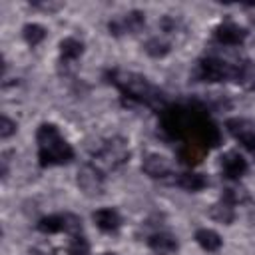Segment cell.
<instances>
[{
  "label": "cell",
  "mask_w": 255,
  "mask_h": 255,
  "mask_svg": "<svg viewBox=\"0 0 255 255\" xmlns=\"http://www.w3.org/2000/svg\"><path fill=\"white\" fill-rule=\"evenodd\" d=\"M102 255H118V253H102Z\"/></svg>",
  "instance_id": "cell-25"
},
{
  "label": "cell",
  "mask_w": 255,
  "mask_h": 255,
  "mask_svg": "<svg viewBox=\"0 0 255 255\" xmlns=\"http://www.w3.org/2000/svg\"><path fill=\"white\" fill-rule=\"evenodd\" d=\"M36 229L44 235H54V233H70V235H76V233H82V219L70 211L66 213H52V215H46L42 219H38L36 223Z\"/></svg>",
  "instance_id": "cell-5"
},
{
  "label": "cell",
  "mask_w": 255,
  "mask_h": 255,
  "mask_svg": "<svg viewBox=\"0 0 255 255\" xmlns=\"http://www.w3.org/2000/svg\"><path fill=\"white\" fill-rule=\"evenodd\" d=\"M141 171H143L147 177H151V179H161V181H165L169 175H173L169 159L163 157V155H159V153H147V155L143 157V161H141Z\"/></svg>",
  "instance_id": "cell-10"
},
{
  "label": "cell",
  "mask_w": 255,
  "mask_h": 255,
  "mask_svg": "<svg viewBox=\"0 0 255 255\" xmlns=\"http://www.w3.org/2000/svg\"><path fill=\"white\" fill-rule=\"evenodd\" d=\"M207 153V149L199 147V145H193V143H183L177 151V157H179V163L187 165V167H193L201 161V157Z\"/></svg>",
  "instance_id": "cell-18"
},
{
  "label": "cell",
  "mask_w": 255,
  "mask_h": 255,
  "mask_svg": "<svg viewBox=\"0 0 255 255\" xmlns=\"http://www.w3.org/2000/svg\"><path fill=\"white\" fill-rule=\"evenodd\" d=\"M219 167H221V175L225 179H229V181H239L247 173V169H249L247 159L239 151H235V149H231V151L221 155Z\"/></svg>",
  "instance_id": "cell-8"
},
{
  "label": "cell",
  "mask_w": 255,
  "mask_h": 255,
  "mask_svg": "<svg viewBox=\"0 0 255 255\" xmlns=\"http://www.w3.org/2000/svg\"><path fill=\"white\" fill-rule=\"evenodd\" d=\"M143 24H145V14L139 10H131V12L124 14L120 20H112L108 24V28H110V34L120 36L124 32H137Z\"/></svg>",
  "instance_id": "cell-11"
},
{
  "label": "cell",
  "mask_w": 255,
  "mask_h": 255,
  "mask_svg": "<svg viewBox=\"0 0 255 255\" xmlns=\"http://www.w3.org/2000/svg\"><path fill=\"white\" fill-rule=\"evenodd\" d=\"M92 219H94L96 227L100 231H104V233H114L122 225V215L114 207H100V209H96L92 213Z\"/></svg>",
  "instance_id": "cell-12"
},
{
  "label": "cell",
  "mask_w": 255,
  "mask_h": 255,
  "mask_svg": "<svg viewBox=\"0 0 255 255\" xmlns=\"http://www.w3.org/2000/svg\"><path fill=\"white\" fill-rule=\"evenodd\" d=\"M36 143H38V163L42 167L66 165L74 159V147L66 141L58 126L52 122H44L38 126Z\"/></svg>",
  "instance_id": "cell-2"
},
{
  "label": "cell",
  "mask_w": 255,
  "mask_h": 255,
  "mask_svg": "<svg viewBox=\"0 0 255 255\" xmlns=\"http://www.w3.org/2000/svg\"><path fill=\"white\" fill-rule=\"evenodd\" d=\"M147 247L157 255H167L177 249V239L167 231H155L147 237Z\"/></svg>",
  "instance_id": "cell-13"
},
{
  "label": "cell",
  "mask_w": 255,
  "mask_h": 255,
  "mask_svg": "<svg viewBox=\"0 0 255 255\" xmlns=\"http://www.w3.org/2000/svg\"><path fill=\"white\" fill-rule=\"evenodd\" d=\"M195 241H197V245H199L203 251H207V253H215V251H219L221 245H223V239L219 237V233L213 231V229H207V227H201V229L195 231Z\"/></svg>",
  "instance_id": "cell-16"
},
{
  "label": "cell",
  "mask_w": 255,
  "mask_h": 255,
  "mask_svg": "<svg viewBox=\"0 0 255 255\" xmlns=\"http://www.w3.org/2000/svg\"><path fill=\"white\" fill-rule=\"evenodd\" d=\"M106 181V171L98 167L94 161H88L78 171V187L86 195H102Z\"/></svg>",
  "instance_id": "cell-6"
},
{
  "label": "cell",
  "mask_w": 255,
  "mask_h": 255,
  "mask_svg": "<svg viewBox=\"0 0 255 255\" xmlns=\"http://www.w3.org/2000/svg\"><path fill=\"white\" fill-rule=\"evenodd\" d=\"M12 133H16V122H12L8 116H2V120H0V137L6 139Z\"/></svg>",
  "instance_id": "cell-23"
},
{
  "label": "cell",
  "mask_w": 255,
  "mask_h": 255,
  "mask_svg": "<svg viewBox=\"0 0 255 255\" xmlns=\"http://www.w3.org/2000/svg\"><path fill=\"white\" fill-rule=\"evenodd\" d=\"M173 183L185 191L195 193L207 187V177L197 171H185V173H177V177H173Z\"/></svg>",
  "instance_id": "cell-15"
},
{
  "label": "cell",
  "mask_w": 255,
  "mask_h": 255,
  "mask_svg": "<svg viewBox=\"0 0 255 255\" xmlns=\"http://www.w3.org/2000/svg\"><path fill=\"white\" fill-rule=\"evenodd\" d=\"M247 38V30L235 22H221L213 30V40L219 46H241Z\"/></svg>",
  "instance_id": "cell-9"
},
{
  "label": "cell",
  "mask_w": 255,
  "mask_h": 255,
  "mask_svg": "<svg viewBox=\"0 0 255 255\" xmlns=\"http://www.w3.org/2000/svg\"><path fill=\"white\" fill-rule=\"evenodd\" d=\"M82 54H84V42L82 40H78L74 36H68L60 42V60L62 62H74Z\"/></svg>",
  "instance_id": "cell-17"
},
{
  "label": "cell",
  "mask_w": 255,
  "mask_h": 255,
  "mask_svg": "<svg viewBox=\"0 0 255 255\" xmlns=\"http://www.w3.org/2000/svg\"><path fill=\"white\" fill-rule=\"evenodd\" d=\"M28 255H54V251H50V249H40V247H34V249H30V253Z\"/></svg>",
  "instance_id": "cell-24"
},
{
  "label": "cell",
  "mask_w": 255,
  "mask_h": 255,
  "mask_svg": "<svg viewBox=\"0 0 255 255\" xmlns=\"http://www.w3.org/2000/svg\"><path fill=\"white\" fill-rule=\"evenodd\" d=\"M209 217L211 219H215V221H219V223H225V225H229L233 219H235V205H231V203H227V201H223V199H219L217 203H213L211 207H209Z\"/></svg>",
  "instance_id": "cell-19"
},
{
  "label": "cell",
  "mask_w": 255,
  "mask_h": 255,
  "mask_svg": "<svg viewBox=\"0 0 255 255\" xmlns=\"http://www.w3.org/2000/svg\"><path fill=\"white\" fill-rule=\"evenodd\" d=\"M88 253H90V241L86 239V235L82 233L72 235L68 243V255H88Z\"/></svg>",
  "instance_id": "cell-22"
},
{
  "label": "cell",
  "mask_w": 255,
  "mask_h": 255,
  "mask_svg": "<svg viewBox=\"0 0 255 255\" xmlns=\"http://www.w3.org/2000/svg\"><path fill=\"white\" fill-rule=\"evenodd\" d=\"M129 147H128V141L120 135H114L110 139H106L94 153V163L98 167H102L104 171H110V169H118L122 167L124 163L129 161Z\"/></svg>",
  "instance_id": "cell-3"
},
{
  "label": "cell",
  "mask_w": 255,
  "mask_h": 255,
  "mask_svg": "<svg viewBox=\"0 0 255 255\" xmlns=\"http://www.w3.org/2000/svg\"><path fill=\"white\" fill-rule=\"evenodd\" d=\"M233 68H235V64H229L217 56H203L195 62L191 80L205 82V84L227 82V80H233Z\"/></svg>",
  "instance_id": "cell-4"
},
{
  "label": "cell",
  "mask_w": 255,
  "mask_h": 255,
  "mask_svg": "<svg viewBox=\"0 0 255 255\" xmlns=\"http://www.w3.org/2000/svg\"><path fill=\"white\" fill-rule=\"evenodd\" d=\"M22 38L26 40L28 46L34 48V46H38L46 38V28L40 26V24H36V22H30V24H26L22 28Z\"/></svg>",
  "instance_id": "cell-20"
},
{
  "label": "cell",
  "mask_w": 255,
  "mask_h": 255,
  "mask_svg": "<svg viewBox=\"0 0 255 255\" xmlns=\"http://www.w3.org/2000/svg\"><path fill=\"white\" fill-rule=\"evenodd\" d=\"M106 80L110 84H114L120 90L122 98L128 100L129 104L145 106V108H151V110H157V112H161L165 108L163 92L141 74L112 68V70L106 72Z\"/></svg>",
  "instance_id": "cell-1"
},
{
  "label": "cell",
  "mask_w": 255,
  "mask_h": 255,
  "mask_svg": "<svg viewBox=\"0 0 255 255\" xmlns=\"http://www.w3.org/2000/svg\"><path fill=\"white\" fill-rule=\"evenodd\" d=\"M233 82L243 86L245 90H255V62L241 60L233 68Z\"/></svg>",
  "instance_id": "cell-14"
},
{
  "label": "cell",
  "mask_w": 255,
  "mask_h": 255,
  "mask_svg": "<svg viewBox=\"0 0 255 255\" xmlns=\"http://www.w3.org/2000/svg\"><path fill=\"white\" fill-rule=\"evenodd\" d=\"M225 128L249 153L255 155V122L245 118H229Z\"/></svg>",
  "instance_id": "cell-7"
},
{
  "label": "cell",
  "mask_w": 255,
  "mask_h": 255,
  "mask_svg": "<svg viewBox=\"0 0 255 255\" xmlns=\"http://www.w3.org/2000/svg\"><path fill=\"white\" fill-rule=\"evenodd\" d=\"M143 48H145V52H147L149 56H153V58H163L165 54H169L171 44H169L167 40L159 38V36H153V38H149V40L145 42Z\"/></svg>",
  "instance_id": "cell-21"
}]
</instances>
